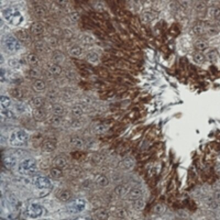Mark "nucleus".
Wrapping results in <instances>:
<instances>
[{
    "label": "nucleus",
    "instance_id": "nucleus-25",
    "mask_svg": "<svg viewBox=\"0 0 220 220\" xmlns=\"http://www.w3.org/2000/svg\"><path fill=\"white\" fill-rule=\"evenodd\" d=\"M129 192H130L128 191V188L125 186H119L115 188V193L116 194L120 197L127 195Z\"/></svg>",
    "mask_w": 220,
    "mask_h": 220
},
{
    "label": "nucleus",
    "instance_id": "nucleus-37",
    "mask_svg": "<svg viewBox=\"0 0 220 220\" xmlns=\"http://www.w3.org/2000/svg\"><path fill=\"white\" fill-rule=\"evenodd\" d=\"M34 13L38 17H42L45 14V10L41 6H37L34 8Z\"/></svg>",
    "mask_w": 220,
    "mask_h": 220
},
{
    "label": "nucleus",
    "instance_id": "nucleus-8",
    "mask_svg": "<svg viewBox=\"0 0 220 220\" xmlns=\"http://www.w3.org/2000/svg\"><path fill=\"white\" fill-rule=\"evenodd\" d=\"M56 148V142L53 139H48L43 141L41 144V150L44 152H52Z\"/></svg>",
    "mask_w": 220,
    "mask_h": 220
},
{
    "label": "nucleus",
    "instance_id": "nucleus-3",
    "mask_svg": "<svg viewBox=\"0 0 220 220\" xmlns=\"http://www.w3.org/2000/svg\"><path fill=\"white\" fill-rule=\"evenodd\" d=\"M36 169V161L31 158L25 159L22 161L18 166V172L22 175H33Z\"/></svg>",
    "mask_w": 220,
    "mask_h": 220
},
{
    "label": "nucleus",
    "instance_id": "nucleus-33",
    "mask_svg": "<svg viewBox=\"0 0 220 220\" xmlns=\"http://www.w3.org/2000/svg\"><path fill=\"white\" fill-rule=\"evenodd\" d=\"M107 130V127L103 124H99L94 127V132L96 134H101L104 133Z\"/></svg>",
    "mask_w": 220,
    "mask_h": 220
},
{
    "label": "nucleus",
    "instance_id": "nucleus-11",
    "mask_svg": "<svg viewBox=\"0 0 220 220\" xmlns=\"http://www.w3.org/2000/svg\"><path fill=\"white\" fill-rule=\"evenodd\" d=\"M30 30L33 35L35 36H38L43 33V25L39 22H35L33 23L31 25Z\"/></svg>",
    "mask_w": 220,
    "mask_h": 220
},
{
    "label": "nucleus",
    "instance_id": "nucleus-12",
    "mask_svg": "<svg viewBox=\"0 0 220 220\" xmlns=\"http://www.w3.org/2000/svg\"><path fill=\"white\" fill-rule=\"evenodd\" d=\"M29 104L33 109L41 108L45 104V101L43 98L41 97H36L33 98L30 101Z\"/></svg>",
    "mask_w": 220,
    "mask_h": 220
},
{
    "label": "nucleus",
    "instance_id": "nucleus-43",
    "mask_svg": "<svg viewBox=\"0 0 220 220\" xmlns=\"http://www.w3.org/2000/svg\"><path fill=\"white\" fill-rule=\"evenodd\" d=\"M17 36L19 39L22 41L28 40L29 38V34H28L27 32L24 31V30H19L18 32Z\"/></svg>",
    "mask_w": 220,
    "mask_h": 220
},
{
    "label": "nucleus",
    "instance_id": "nucleus-35",
    "mask_svg": "<svg viewBox=\"0 0 220 220\" xmlns=\"http://www.w3.org/2000/svg\"><path fill=\"white\" fill-rule=\"evenodd\" d=\"M208 46L209 45L207 43L202 40H199L195 43V48H197V50H200V51L206 50L207 48H208Z\"/></svg>",
    "mask_w": 220,
    "mask_h": 220
},
{
    "label": "nucleus",
    "instance_id": "nucleus-32",
    "mask_svg": "<svg viewBox=\"0 0 220 220\" xmlns=\"http://www.w3.org/2000/svg\"><path fill=\"white\" fill-rule=\"evenodd\" d=\"M0 102H1V107L3 109H6L7 107L9 106L11 101L10 99L6 96H1Z\"/></svg>",
    "mask_w": 220,
    "mask_h": 220
},
{
    "label": "nucleus",
    "instance_id": "nucleus-27",
    "mask_svg": "<svg viewBox=\"0 0 220 220\" xmlns=\"http://www.w3.org/2000/svg\"><path fill=\"white\" fill-rule=\"evenodd\" d=\"M50 175L55 179H59L62 177L63 172L61 169L55 167L50 170Z\"/></svg>",
    "mask_w": 220,
    "mask_h": 220
},
{
    "label": "nucleus",
    "instance_id": "nucleus-20",
    "mask_svg": "<svg viewBox=\"0 0 220 220\" xmlns=\"http://www.w3.org/2000/svg\"><path fill=\"white\" fill-rule=\"evenodd\" d=\"M49 70L52 74L54 75H59L62 72L61 67L55 64H51L49 66Z\"/></svg>",
    "mask_w": 220,
    "mask_h": 220
},
{
    "label": "nucleus",
    "instance_id": "nucleus-48",
    "mask_svg": "<svg viewBox=\"0 0 220 220\" xmlns=\"http://www.w3.org/2000/svg\"><path fill=\"white\" fill-rule=\"evenodd\" d=\"M2 112L6 117H7V118H12V117H13V113L11 111H9V110L4 109V110Z\"/></svg>",
    "mask_w": 220,
    "mask_h": 220
},
{
    "label": "nucleus",
    "instance_id": "nucleus-9",
    "mask_svg": "<svg viewBox=\"0 0 220 220\" xmlns=\"http://www.w3.org/2000/svg\"><path fill=\"white\" fill-rule=\"evenodd\" d=\"M32 114L34 120L37 122H42L45 120L47 117V112L43 107L33 109Z\"/></svg>",
    "mask_w": 220,
    "mask_h": 220
},
{
    "label": "nucleus",
    "instance_id": "nucleus-56",
    "mask_svg": "<svg viewBox=\"0 0 220 220\" xmlns=\"http://www.w3.org/2000/svg\"><path fill=\"white\" fill-rule=\"evenodd\" d=\"M216 198L220 202V192H217L216 193Z\"/></svg>",
    "mask_w": 220,
    "mask_h": 220
},
{
    "label": "nucleus",
    "instance_id": "nucleus-50",
    "mask_svg": "<svg viewBox=\"0 0 220 220\" xmlns=\"http://www.w3.org/2000/svg\"><path fill=\"white\" fill-rule=\"evenodd\" d=\"M117 216L120 217H124L125 216H126L127 212L124 210H118L117 211Z\"/></svg>",
    "mask_w": 220,
    "mask_h": 220
},
{
    "label": "nucleus",
    "instance_id": "nucleus-29",
    "mask_svg": "<svg viewBox=\"0 0 220 220\" xmlns=\"http://www.w3.org/2000/svg\"><path fill=\"white\" fill-rule=\"evenodd\" d=\"M52 112L55 115L60 116L64 112V107L59 104H54L52 105Z\"/></svg>",
    "mask_w": 220,
    "mask_h": 220
},
{
    "label": "nucleus",
    "instance_id": "nucleus-10",
    "mask_svg": "<svg viewBox=\"0 0 220 220\" xmlns=\"http://www.w3.org/2000/svg\"><path fill=\"white\" fill-rule=\"evenodd\" d=\"M3 165L7 170H11L16 166V158L11 156L5 157L3 159Z\"/></svg>",
    "mask_w": 220,
    "mask_h": 220
},
{
    "label": "nucleus",
    "instance_id": "nucleus-44",
    "mask_svg": "<svg viewBox=\"0 0 220 220\" xmlns=\"http://www.w3.org/2000/svg\"><path fill=\"white\" fill-rule=\"evenodd\" d=\"M53 59L55 61L59 62L61 61L63 58H64V55L62 54L61 52L59 51H56L54 52V54L52 56Z\"/></svg>",
    "mask_w": 220,
    "mask_h": 220
},
{
    "label": "nucleus",
    "instance_id": "nucleus-7",
    "mask_svg": "<svg viewBox=\"0 0 220 220\" xmlns=\"http://www.w3.org/2000/svg\"><path fill=\"white\" fill-rule=\"evenodd\" d=\"M35 186L40 190H43L50 188L51 182L48 178L45 177H38L35 181Z\"/></svg>",
    "mask_w": 220,
    "mask_h": 220
},
{
    "label": "nucleus",
    "instance_id": "nucleus-6",
    "mask_svg": "<svg viewBox=\"0 0 220 220\" xmlns=\"http://www.w3.org/2000/svg\"><path fill=\"white\" fill-rule=\"evenodd\" d=\"M27 213L30 217L33 218L38 217L42 215L43 209L39 205L33 203L28 207Z\"/></svg>",
    "mask_w": 220,
    "mask_h": 220
},
{
    "label": "nucleus",
    "instance_id": "nucleus-22",
    "mask_svg": "<svg viewBox=\"0 0 220 220\" xmlns=\"http://www.w3.org/2000/svg\"><path fill=\"white\" fill-rule=\"evenodd\" d=\"M70 143L73 146L77 149H82L84 146V141L82 139L78 138V137H75L73 138L70 140Z\"/></svg>",
    "mask_w": 220,
    "mask_h": 220
},
{
    "label": "nucleus",
    "instance_id": "nucleus-42",
    "mask_svg": "<svg viewBox=\"0 0 220 220\" xmlns=\"http://www.w3.org/2000/svg\"><path fill=\"white\" fill-rule=\"evenodd\" d=\"M86 59L89 61L93 62V63H96L99 60V56L98 54L95 52H91L86 56Z\"/></svg>",
    "mask_w": 220,
    "mask_h": 220
},
{
    "label": "nucleus",
    "instance_id": "nucleus-58",
    "mask_svg": "<svg viewBox=\"0 0 220 220\" xmlns=\"http://www.w3.org/2000/svg\"></svg>",
    "mask_w": 220,
    "mask_h": 220
},
{
    "label": "nucleus",
    "instance_id": "nucleus-53",
    "mask_svg": "<svg viewBox=\"0 0 220 220\" xmlns=\"http://www.w3.org/2000/svg\"><path fill=\"white\" fill-rule=\"evenodd\" d=\"M178 215L181 217L186 218L188 217L187 213L185 211H183V210H180V211H178Z\"/></svg>",
    "mask_w": 220,
    "mask_h": 220
},
{
    "label": "nucleus",
    "instance_id": "nucleus-46",
    "mask_svg": "<svg viewBox=\"0 0 220 220\" xmlns=\"http://www.w3.org/2000/svg\"><path fill=\"white\" fill-rule=\"evenodd\" d=\"M8 64L10 66V67H13V68H18V67L20 65L19 62H18V61L15 59H12L9 60L8 61Z\"/></svg>",
    "mask_w": 220,
    "mask_h": 220
},
{
    "label": "nucleus",
    "instance_id": "nucleus-54",
    "mask_svg": "<svg viewBox=\"0 0 220 220\" xmlns=\"http://www.w3.org/2000/svg\"><path fill=\"white\" fill-rule=\"evenodd\" d=\"M181 5H182L183 7H187L190 5V3H191V2L190 1H181Z\"/></svg>",
    "mask_w": 220,
    "mask_h": 220
},
{
    "label": "nucleus",
    "instance_id": "nucleus-19",
    "mask_svg": "<svg viewBox=\"0 0 220 220\" xmlns=\"http://www.w3.org/2000/svg\"><path fill=\"white\" fill-rule=\"evenodd\" d=\"M96 183L101 187H106L109 185V181L104 175H99L96 178Z\"/></svg>",
    "mask_w": 220,
    "mask_h": 220
},
{
    "label": "nucleus",
    "instance_id": "nucleus-30",
    "mask_svg": "<svg viewBox=\"0 0 220 220\" xmlns=\"http://www.w3.org/2000/svg\"><path fill=\"white\" fill-rule=\"evenodd\" d=\"M195 9L198 13H204L207 10V5L202 1L197 2L195 3Z\"/></svg>",
    "mask_w": 220,
    "mask_h": 220
},
{
    "label": "nucleus",
    "instance_id": "nucleus-52",
    "mask_svg": "<svg viewBox=\"0 0 220 220\" xmlns=\"http://www.w3.org/2000/svg\"><path fill=\"white\" fill-rule=\"evenodd\" d=\"M30 75L33 77L36 78L39 76V72H38V70H36L35 69L30 70Z\"/></svg>",
    "mask_w": 220,
    "mask_h": 220
},
{
    "label": "nucleus",
    "instance_id": "nucleus-34",
    "mask_svg": "<svg viewBox=\"0 0 220 220\" xmlns=\"http://www.w3.org/2000/svg\"><path fill=\"white\" fill-rule=\"evenodd\" d=\"M207 59L211 62H215L217 59V52L215 50H212L207 53Z\"/></svg>",
    "mask_w": 220,
    "mask_h": 220
},
{
    "label": "nucleus",
    "instance_id": "nucleus-24",
    "mask_svg": "<svg viewBox=\"0 0 220 220\" xmlns=\"http://www.w3.org/2000/svg\"><path fill=\"white\" fill-rule=\"evenodd\" d=\"M134 203H133V207L134 209L136 211H141L143 210V209L145 208V202L143 200L138 199L134 200Z\"/></svg>",
    "mask_w": 220,
    "mask_h": 220
},
{
    "label": "nucleus",
    "instance_id": "nucleus-55",
    "mask_svg": "<svg viewBox=\"0 0 220 220\" xmlns=\"http://www.w3.org/2000/svg\"><path fill=\"white\" fill-rule=\"evenodd\" d=\"M5 74V70H3V68H1V82H3V77H4Z\"/></svg>",
    "mask_w": 220,
    "mask_h": 220
},
{
    "label": "nucleus",
    "instance_id": "nucleus-17",
    "mask_svg": "<svg viewBox=\"0 0 220 220\" xmlns=\"http://www.w3.org/2000/svg\"><path fill=\"white\" fill-rule=\"evenodd\" d=\"M53 162L56 167L60 168L61 170L64 168L67 165V161L66 159L62 157H57L54 159Z\"/></svg>",
    "mask_w": 220,
    "mask_h": 220
},
{
    "label": "nucleus",
    "instance_id": "nucleus-41",
    "mask_svg": "<svg viewBox=\"0 0 220 220\" xmlns=\"http://www.w3.org/2000/svg\"><path fill=\"white\" fill-rule=\"evenodd\" d=\"M10 94L13 97L17 99L23 98V92L19 89H14L10 91Z\"/></svg>",
    "mask_w": 220,
    "mask_h": 220
},
{
    "label": "nucleus",
    "instance_id": "nucleus-36",
    "mask_svg": "<svg viewBox=\"0 0 220 220\" xmlns=\"http://www.w3.org/2000/svg\"><path fill=\"white\" fill-rule=\"evenodd\" d=\"M193 32L195 34L199 35H201L202 34L205 33V26H203L201 24H197L193 27Z\"/></svg>",
    "mask_w": 220,
    "mask_h": 220
},
{
    "label": "nucleus",
    "instance_id": "nucleus-26",
    "mask_svg": "<svg viewBox=\"0 0 220 220\" xmlns=\"http://www.w3.org/2000/svg\"><path fill=\"white\" fill-rule=\"evenodd\" d=\"M123 165L128 170H130L134 167L135 161L131 157H127L123 160Z\"/></svg>",
    "mask_w": 220,
    "mask_h": 220
},
{
    "label": "nucleus",
    "instance_id": "nucleus-13",
    "mask_svg": "<svg viewBox=\"0 0 220 220\" xmlns=\"http://www.w3.org/2000/svg\"><path fill=\"white\" fill-rule=\"evenodd\" d=\"M209 13L220 24V8L217 7H211L209 9Z\"/></svg>",
    "mask_w": 220,
    "mask_h": 220
},
{
    "label": "nucleus",
    "instance_id": "nucleus-15",
    "mask_svg": "<svg viewBox=\"0 0 220 220\" xmlns=\"http://www.w3.org/2000/svg\"><path fill=\"white\" fill-rule=\"evenodd\" d=\"M72 194L68 190H62L58 194L59 199L64 202L68 201L72 197Z\"/></svg>",
    "mask_w": 220,
    "mask_h": 220
},
{
    "label": "nucleus",
    "instance_id": "nucleus-23",
    "mask_svg": "<svg viewBox=\"0 0 220 220\" xmlns=\"http://www.w3.org/2000/svg\"><path fill=\"white\" fill-rule=\"evenodd\" d=\"M62 122V118L59 115H55L52 117L50 120V123L52 127L54 128H57L61 125Z\"/></svg>",
    "mask_w": 220,
    "mask_h": 220
},
{
    "label": "nucleus",
    "instance_id": "nucleus-4",
    "mask_svg": "<svg viewBox=\"0 0 220 220\" xmlns=\"http://www.w3.org/2000/svg\"><path fill=\"white\" fill-rule=\"evenodd\" d=\"M86 205L84 200L82 199H77L70 202L67 205V210L70 213L76 214L84 210Z\"/></svg>",
    "mask_w": 220,
    "mask_h": 220
},
{
    "label": "nucleus",
    "instance_id": "nucleus-1",
    "mask_svg": "<svg viewBox=\"0 0 220 220\" xmlns=\"http://www.w3.org/2000/svg\"><path fill=\"white\" fill-rule=\"evenodd\" d=\"M29 136L23 130L14 132L9 139L10 144L14 147H21L27 145Z\"/></svg>",
    "mask_w": 220,
    "mask_h": 220
},
{
    "label": "nucleus",
    "instance_id": "nucleus-21",
    "mask_svg": "<svg viewBox=\"0 0 220 220\" xmlns=\"http://www.w3.org/2000/svg\"><path fill=\"white\" fill-rule=\"evenodd\" d=\"M205 33H207L211 36H215L219 33V29L218 28L214 25H208L205 26Z\"/></svg>",
    "mask_w": 220,
    "mask_h": 220
},
{
    "label": "nucleus",
    "instance_id": "nucleus-5",
    "mask_svg": "<svg viewBox=\"0 0 220 220\" xmlns=\"http://www.w3.org/2000/svg\"><path fill=\"white\" fill-rule=\"evenodd\" d=\"M5 46L7 50L11 52L17 51L21 48L19 43L13 36H10L5 39Z\"/></svg>",
    "mask_w": 220,
    "mask_h": 220
},
{
    "label": "nucleus",
    "instance_id": "nucleus-40",
    "mask_svg": "<svg viewBox=\"0 0 220 220\" xmlns=\"http://www.w3.org/2000/svg\"><path fill=\"white\" fill-rule=\"evenodd\" d=\"M69 52L73 56H79L82 54V49L79 46H74L70 49Z\"/></svg>",
    "mask_w": 220,
    "mask_h": 220
},
{
    "label": "nucleus",
    "instance_id": "nucleus-28",
    "mask_svg": "<svg viewBox=\"0 0 220 220\" xmlns=\"http://www.w3.org/2000/svg\"><path fill=\"white\" fill-rule=\"evenodd\" d=\"M27 60L30 65L35 66L39 62V58L38 56L34 54H30L27 56Z\"/></svg>",
    "mask_w": 220,
    "mask_h": 220
},
{
    "label": "nucleus",
    "instance_id": "nucleus-45",
    "mask_svg": "<svg viewBox=\"0 0 220 220\" xmlns=\"http://www.w3.org/2000/svg\"><path fill=\"white\" fill-rule=\"evenodd\" d=\"M35 48L38 51H43L45 49V46L42 41H38L35 45Z\"/></svg>",
    "mask_w": 220,
    "mask_h": 220
},
{
    "label": "nucleus",
    "instance_id": "nucleus-31",
    "mask_svg": "<svg viewBox=\"0 0 220 220\" xmlns=\"http://www.w3.org/2000/svg\"><path fill=\"white\" fill-rule=\"evenodd\" d=\"M166 207L161 204H157L155 205L153 208V211L155 214L161 215L166 211Z\"/></svg>",
    "mask_w": 220,
    "mask_h": 220
},
{
    "label": "nucleus",
    "instance_id": "nucleus-38",
    "mask_svg": "<svg viewBox=\"0 0 220 220\" xmlns=\"http://www.w3.org/2000/svg\"><path fill=\"white\" fill-rule=\"evenodd\" d=\"M72 114L73 116H75L77 117L82 116L83 114L82 108L78 105H75L72 109Z\"/></svg>",
    "mask_w": 220,
    "mask_h": 220
},
{
    "label": "nucleus",
    "instance_id": "nucleus-16",
    "mask_svg": "<svg viewBox=\"0 0 220 220\" xmlns=\"http://www.w3.org/2000/svg\"><path fill=\"white\" fill-rule=\"evenodd\" d=\"M32 86L34 90L38 92H40L45 90L46 87L45 83L42 80L37 79L33 83Z\"/></svg>",
    "mask_w": 220,
    "mask_h": 220
},
{
    "label": "nucleus",
    "instance_id": "nucleus-47",
    "mask_svg": "<svg viewBox=\"0 0 220 220\" xmlns=\"http://www.w3.org/2000/svg\"><path fill=\"white\" fill-rule=\"evenodd\" d=\"M154 17L152 15V14L150 13H145L144 15H143V18L145 20V21L146 22H149V21H152V19H154Z\"/></svg>",
    "mask_w": 220,
    "mask_h": 220
},
{
    "label": "nucleus",
    "instance_id": "nucleus-39",
    "mask_svg": "<svg viewBox=\"0 0 220 220\" xmlns=\"http://www.w3.org/2000/svg\"><path fill=\"white\" fill-rule=\"evenodd\" d=\"M193 58L194 60L198 64H202L203 62H204L205 60L204 56L201 53H196L194 55Z\"/></svg>",
    "mask_w": 220,
    "mask_h": 220
},
{
    "label": "nucleus",
    "instance_id": "nucleus-14",
    "mask_svg": "<svg viewBox=\"0 0 220 220\" xmlns=\"http://www.w3.org/2000/svg\"><path fill=\"white\" fill-rule=\"evenodd\" d=\"M128 198L130 199L136 200L141 198L142 195V192L139 189L134 188L130 191L128 194Z\"/></svg>",
    "mask_w": 220,
    "mask_h": 220
},
{
    "label": "nucleus",
    "instance_id": "nucleus-51",
    "mask_svg": "<svg viewBox=\"0 0 220 220\" xmlns=\"http://www.w3.org/2000/svg\"><path fill=\"white\" fill-rule=\"evenodd\" d=\"M16 109L17 111L19 112H23L25 111V107L23 106V105L18 104L16 105Z\"/></svg>",
    "mask_w": 220,
    "mask_h": 220
},
{
    "label": "nucleus",
    "instance_id": "nucleus-2",
    "mask_svg": "<svg viewBox=\"0 0 220 220\" xmlns=\"http://www.w3.org/2000/svg\"><path fill=\"white\" fill-rule=\"evenodd\" d=\"M3 16L5 19L13 25H19L23 22L24 18L20 12L16 9L8 8L3 12Z\"/></svg>",
    "mask_w": 220,
    "mask_h": 220
},
{
    "label": "nucleus",
    "instance_id": "nucleus-18",
    "mask_svg": "<svg viewBox=\"0 0 220 220\" xmlns=\"http://www.w3.org/2000/svg\"><path fill=\"white\" fill-rule=\"evenodd\" d=\"M96 217L100 220H105L109 217V214L106 210L104 209H98L94 212Z\"/></svg>",
    "mask_w": 220,
    "mask_h": 220
},
{
    "label": "nucleus",
    "instance_id": "nucleus-49",
    "mask_svg": "<svg viewBox=\"0 0 220 220\" xmlns=\"http://www.w3.org/2000/svg\"><path fill=\"white\" fill-rule=\"evenodd\" d=\"M80 15L77 12H72L70 14V17L73 21H77L79 18Z\"/></svg>",
    "mask_w": 220,
    "mask_h": 220
},
{
    "label": "nucleus",
    "instance_id": "nucleus-57",
    "mask_svg": "<svg viewBox=\"0 0 220 220\" xmlns=\"http://www.w3.org/2000/svg\"><path fill=\"white\" fill-rule=\"evenodd\" d=\"M3 56H1V64H3Z\"/></svg>",
    "mask_w": 220,
    "mask_h": 220
}]
</instances>
